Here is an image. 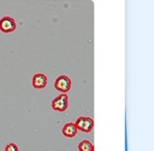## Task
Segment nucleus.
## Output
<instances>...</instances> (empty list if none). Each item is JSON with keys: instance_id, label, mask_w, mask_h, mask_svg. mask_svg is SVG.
Masks as SVG:
<instances>
[{"instance_id": "0eeeda50", "label": "nucleus", "mask_w": 154, "mask_h": 151, "mask_svg": "<svg viewBox=\"0 0 154 151\" xmlns=\"http://www.w3.org/2000/svg\"><path fill=\"white\" fill-rule=\"evenodd\" d=\"M78 150L79 151H94V147L90 140H84L78 144Z\"/></svg>"}, {"instance_id": "7ed1b4c3", "label": "nucleus", "mask_w": 154, "mask_h": 151, "mask_svg": "<svg viewBox=\"0 0 154 151\" xmlns=\"http://www.w3.org/2000/svg\"><path fill=\"white\" fill-rule=\"evenodd\" d=\"M54 87L58 91H61L62 94H66L67 91H70L71 88V81L66 75H60L57 77L55 80Z\"/></svg>"}, {"instance_id": "20e7f679", "label": "nucleus", "mask_w": 154, "mask_h": 151, "mask_svg": "<svg viewBox=\"0 0 154 151\" xmlns=\"http://www.w3.org/2000/svg\"><path fill=\"white\" fill-rule=\"evenodd\" d=\"M17 23L11 17H4L0 19V31L3 33H12L16 30Z\"/></svg>"}, {"instance_id": "6e6552de", "label": "nucleus", "mask_w": 154, "mask_h": 151, "mask_svg": "<svg viewBox=\"0 0 154 151\" xmlns=\"http://www.w3.org/2000/svg\"><path fill=\"white\" fill-rule=\"evenodd\" d=\"M5 151H19L18 149V146L16 144V143H8L6 145V147H5Z\"/></svg>"}, {"instance_id": "f257e3e1", "label": "nucleus", "mask_w": 154, "mask_h": 151, "mask_svg": "<svg viewBox=\"0 0 154 151\" xmlns=\"http://www.w3.org/2000/svg\"><path fill=\"white\" fill-rule=\"evenodd\" d=\"M77 130H80L84 133H90L94 129V119L88 116H80L74 122Z\"/></svg>"}, {"instance_id": "39448f33", "label": "nucleus", "mask_w": 154, "mask_h": 151, "mask_svg": "<svg viewBox=\"0 0 154 151\" xmlns=\"http://www.w3.org/2000/svg\"><path fill=\"white\" fill-rule=\"evenodd\" d=\"M47 85V77L43 73H36L32 78V86L38 90L45 89Z\"/></svg>"}, {"instance_id": "f03ea898", "label": "nucleus", "mask_w": 154, "mask_h": 151, "mask_svg": "<svg viewBox=\"0 0 154 151\" xmlns=\"http://www.w3.org/2000/svg\"><path fill=\"white\" fill-rule=\"evenodd\" d=\"M67 106H69V97L66 94H61L51 102L52 109L57 112H65L67 109Z\"/></svg>"}, {"instance_id": "423d86ee", "label": "nucleus", "mask_w": 154, "mask_h": 151, "mask_svg": "<svg viewBox=\"0 0 154 151\" xmlns=\"http://www.w3.org/2000/svg\"><path fill=\"white\" fill-rule=\"evenodd\" d=\"M77 131H78V130H77L74 123L67 122V123H66L64 125V127H63L62 133L66 138H73L76 136Z\"/></svg>"}]
</instances>
